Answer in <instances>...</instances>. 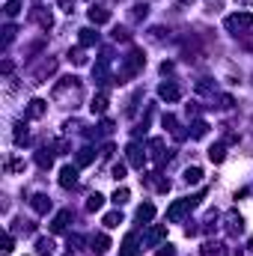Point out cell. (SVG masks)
<instances>
[{
    "instance_id": "1",
    "label": "cell",
    "mask_w": 253,
    "mask_h": 256,
    "mask_svg": "<svg viewBox=\"0 0 253 256\" xmlns=\"http://www.w3.org/2000/svg\"><path fill=\"white\" fill-rule=\"evenodd\" d=\"M200 200H202V194H196V196H182V200H176L170 208H167V220L170 224H182L185 218H188L190 212L200 206Z\"/></svg>"
},
{
    "instance_id": "2",
    "label": "cell",
    "mask_w": 253,
    "mask_h": 256,
    "mask_svg": "<svg viewBox=\"0 0 253 256\" xmlns=\"http://www.w3.org/2000/svg\"><path fill=\"white\" fill-rule=\"evenodd\" d=\"M146 66V57H143V51H137V48H131L126 57V66H122V72L116 74V84H126L128 78H134L140 68Z\"/></svg>"
},
{
    "instance_id": "3",
    "label": "cell",
    "mask_w": 253,
    "mask_h": 256,
    "mask_svg": "<svg viewBox=\"0 0 253 256\" xmlns=\"http://www.w3.org/2000/svg\"><path fill=\"white\" fill-rule=\"evenodd\" d=\"M224 27H226L232 36H242V33H248V30H253V12H236V15H226Z\"/></svg>"
},
{
    "instance_id": "4",
    "label": "cell",
    "mask_w": 253,
    "mask_h": 256,
    "mask_svg": "<svg viewBox=\"0 0 253 256\" xmlns=\"http://www.w3.org/2000/svg\"><path fill=\"white\" fill-rule=\"evenodd\" d=\"M92 80H98V84L114 80V78H110V57H108V54H102V57H98V63L92 66Z\"/></svg>"
},
{
    "instance_id": "5",
    "label": "cell",
    "mask_w": 253,
    "mask_h": 256,
    "mask_svg": "<svg viewBox=\"0 0 253 256\" xmlns=\"http://www.w3.org/2000/svg\"><path fill=\"white\" fill-rule=\"evenodd\" d=\"M224 230H226V236H242V230H244V220H242V214L238 212H226L224 214Z\"/></svg>"
},
{
    "instance_id": "6",
    "label": "cell",
    "mask_w": 253,
    "mask_h": 256,
    "mask_svg": "<svg viewBox=\"0 0 253 256\" xmlns=\"http://www.w3.org/2000/svg\"><path fill=\"white\" fill-rule=\"evenodd\" d=\"M146 149L140 146V143H128V164L134 167V170H143V164H146Z\"/></svg>"
},
{
    "instance_id": "7",
    "label": "cell",
    "mask_w": 253,
    "mask_h": 256,
    "mask_svg": "<svg viewBox=\"0 0 253 256\" xmlns=\"http://www.w3.org/2000/svg\"><path fill=\"white\" fill-rule=\"evenodd\" d=\"M149 158H152V164H158V167L170 158V152H164V140H161V137L149 140Z\"/></svg>"
},
{
    "instance_id": "8",
    "label": "cell",
    "mask_w": 253,
    "mask_h": 256,
    "mask_svg": "<svg viewBox=\"0 0 253 256\" xmlns=\"http://www.w3.org/2000/svg\"><path fill=\"white\" fill-rule=\"evenodd\" d=\"M158 96H161L164 102H170V104H173V102H179V98H182V90H179L173 80H164V84L158 86Z\"/></svg>"
},
{
    "instance_id": "9",
    "label": "cell",
    "mask_w": 253,
    "mask_h": 256,
    "mask_svg": "<svg viewBox=\"0 0 253 256\" xmlns=\"http://www.w3.org/2000/svg\"><path fill=\"white\" fill-rule=\"evenodd\" d=\"M90 250H92L96 256H104L108 250H110V238H108L104 232H98V236H92V238H90Z\"/></svg>"
},
{
    "instance_id": "10",
    "label": "cell",
    "mask_w": 253,
    "mask_h": 256,
    "mask_svg": "<svg viewBox=\"0 0 253 256\" xmlns=\"http://www.w3.org/2000/svg\"><path fill=\"white\" fill-rule=\"evenodd\" d=\"M164 128H167V131L173 134V140H185V137H188V131H182L179 120H176L173 114H167V116H164Z\"/></svg>"
},
{
    "instance_id": "11",
    "label": "cell",
    "mask_w": 253,
    "mask_h": 256,
    "mask_svg": "<svg viewBox=\"0 0 253 256\" xmlns=\"http://www.w3.org/2000/svg\"><path fill=\"white\" fill-rule=\"evenodd\" d=\"M143 185H146V188H155V191H161V194L170 191V182L161 179V173H149V176L143 179Z\"/></svg>"
},
{
    "instance_id": "12",
    "label": "cell",
    "mask_w": 253,
    "mask_h": 256,
    "mask_svg": "<svg viewBox=\"0 0 253 256\" xmlns=\"http://www.w3.org/2000/svg\"><path fill=\"white\" fill-rule=\"evenodd\" d=\"M54 68H57V60H45V63L33 72V84H45V78L54 74Z\"/></svg>"
},
{
    "instance_id": "13",
    "label": "cell",
    "mask_w": 253,
    "mask_h": 256,
    "mask_svg": "<svg viewBox=\"0 0 253 256\" xmlns=\"http://www.w3.org/2000/svg\"><path fill=\"white\" fill-rule=\"evenodd\" d=\"M78 185V167H63L60 170V188H74Z\"/></svg>"
},
{
    "instance_id": "14",
    "label": "cell",
    "mask_w": 253,
    "mask_h": 256,
    "mask_svg": "<svg viewBox=\"0 0 253 256\" xmlns=\"http://www.w3.org/2000/svg\"><path fill=\"white\" fill-rule=\"evenodd\" d=\"M200 254H202V256H230V250H226V244H224V242H206Z\"/></svg>"
},
{
    "instance_id": "15",
    "label": "cell",
    "mask_w": 253,
    "mask_h": 256,
    "mask_svg": "<svg viewBox=\"0 0 253 256\" xmlns=\"http://www.w3.org/2000/svg\"><path fill=\"white\" fill-rule=\"evenodd\" d=\"M33 18L39 21L42 30H51L54 27V18H51V12H45V6H33Z\"/></svg>"
},
{
    "instance_id": "16",
    "label": "cell",
    "mask_w": 253,
    "mask_h": 256,
    "mask_svg": "<svg viewBox=\"0 0 253 256\" xmlns=\"http://www.w3.org/2000/svg\"><path fill=\"white\" fill-rule=\"evenodd\" d=\"M45 110H48V102H42V98H33L24 116H27V120H39V116H45Z\"/></svg>"
},
{
    "instance_id": "17",
    "label": "cell",
    "mask_w": 253,
    "mask_h": 256,
    "mask_svg": "<svg viewBox=\"0 0 253 256\" xmlns=\"http://www.w3.org/2000/svg\"><path fill=\"white\" fill-rule=\"evenodd\" d=\"M164 238H167V226L158 224V226H152V230L143 236V244H158V242H164Z\"/></svg>"
},
{
    "instance_id": "18",
    "label": "cell",
    "mask_w": 253,
    "mask_h": 256,
    "mask_svg": "<svg viewBox=\"0 0 253 256\" xmlns=\"http://www.w3.org/2000/svg\"><path fill=\"white\" fill-rule=\"evenodd\" d=\"M36 164H39L42 170H48V167L54 164V149H51V146H42V149L36 152Z\"/></svg>"
},
{
    "instance_id": "19",
    "label": "cell",
    "mask_w": 253,
    "mask_h": 256,
    "mask_svg": "<svg viewBox=\"0 0 253 256\" xmlns=\"http://www.w3.org/2000/svg\"><path fill=\"white\" fill-rule=\"evenodd\" d=\"M30 202H33L36 214H48V212H51V196H48V194H36Z\"/></svg>"
},
{
    "instance_id": "20",
    "label": "cell",
    "mask_w": 253,
    "mask_h": 256,
    "mask_svg": "<svg viewBox=\"0 0 253 256\" xmlns=\"http://www.w3.org/2000/svg\"><path fill=\"white\" fill-rule=\"evenodd\" d=\"M90 110H92L96 116H102V114L108 110V92H98V96H92V102H90Z\"/></svg>"
},
{
    "instance_id": "21",
    "label": "cell",
    "mask_w": 253,
    "mask_h": 256,
    "mask_svg": "<svg viewBox=\"0 0 253 256\" xmlns=\"http://www.w3.org/2000/svg\"><path fill=\"white\" fill-rule=\"evenodd\" d=\"M68 220H72V208H63V212L54 218V224H51V232H63L66 226H68Z\"/></svg>"
},
{
    "instance_id": "22",
    "label": "cell",
    "mask_w": 253,
    "mask_h": 256,
    "mask_svg": "<svg viewBox=\"0 0 253 256\" xmlns=\"http://www.w3.org/2000/svg\"><path fill=\"white\" fill-rule=\"evenodd\" d=\"M90 21H92V24H108V21H110V12H108L104 6H92V9H90Z\"/></svg>"
},
{
    "instance_id": "23",
    "label": "cell",
    "mask_w": 253,
    "mask_h": 256,
    "mask_svg": "<svg viewBox=\"0 0 253 256\" xmlns=\"http://www.w3.org/2000/svg\"><path fill=\"white\" fill-rule=\"evenodd\" d=\"M54 250H57V248H54V242H51V238H45V236H42V238H36V254H39V256H54Z\"/></svg>"
},
{
    "instance_id": "24",
    "label": "cell",
    "mask_w": 253,
    "mask_h": 256,
    "mask_svg": "<svg viewBox=\"0 0 253 256\" xmlns=\"http://www.w3.org/2000/svg\"><path fill=\"white\" fill-rule=\"evenodd\" d=\"M78 39H80V48H92V45L98 42V33H96V30H90V27H84Z\"/></svg>"
},
{
    "instance_id": "25",
    "label": "cell",
    "mask_w": 253,
    "mask_h": 256,
    "mask_svg": "<svg viewBox=\"0 0 253 256\" xmlns=\"http://www.w3.org/2000/svg\"><path fill=\"white\" fill-rule=\"evenodd\" d=\"M208 158H212V164H220V161L226 158V143H214V146L208 149Z\"/></svg>"
},
{
    "instance_id": "26",
    "label": "cell",
    "mask_w": 253,
    "mask_h": 256,
    "mask_svg": "<svg viewBox=\"0 0 253 256\" xmlns=\"http://www.w3.org/2000/svg\"><path fill=\"white\" fill-rule=\"evenodd\" d=\"M92 158H96V152H92L90 146H84V149H78V155H74V161H78V167H86V164H92Z\"/></svg>"
},
{
    "instance_id": "27",
    "label": "cell",
    "mask_w": 253,
    "mask_h": 256,
    "mask_svg": "<svg viewBox=\"0 0 253 256\" xmlns=\"http://www.w3.org/2000/svg\"><path fill=\"white\" fill-rule=\"evenodd\" d=\"M152 218H155V206H152V202H143V206L137 208V220H140V224H149Z\"/></svg>"
},
{
    "instance_id": "28",
    "label": "cell",
    "mask_w": 253,
    "mask_h": 256,
    "mask_svg": "<svg viewBox=\"0 0 253 256\" xmlns=\"http://www.w3.org/2000/svg\"><path fill=\"white\" fill-rule=\"evenodd\" d=\"M120 256H137V236L134 232H128L126 242H122V254Z\"/></svg>"
},
{
    "instance_id": "29",
    "label": "cell",
    "mask_w": 253,
    "mask_h": 256,
    "mask_svg": "<svg viewBox=\"0 0 253 256\" xmlns=\"http://www.w3.org/2000/svg\"><path fill=\"white\" fill-rule=\"evenodd\" d=\"M12 140H15V146H24V143L30 140V134H27V126H24V122H18V126H15V134H12Z\"/></svg>"
},
{
    "instance_id": "30",
    "label": "cell",
    "mask_w": 253,
    "mask_h": 256,
    "mask_svg": "<svg viewBox=\"0 0 253 256\" xmlns=\"http://www.w3.org/2000/svg\"><path fill=\"white\" fill-rule=\"evenodd\" d=\"M104 206V196L102 194H90V200H86V212H98Z\"/></svg>"
},
{
    "instance_id": "31",
    "label": "cell",
    "mask_w": 253,
    "mask_h": 256,
    "mask_svg": "<svg viewBox=\"0 0 253 256\" xmlns=\"http://www.w3.org/2000/svg\"><path fill=\"white\" fill-rule=\"evenodd\" d=\"M200 179H202V170H200V167H188V170H185V182H188V185H196Z\"/></svg>"
},
{
    "instance_id": "32",
    "label": "cell",
    "mask_w": 253,
    "mask_h": 256,
    "mask_svg": "<svg viewBox=\"0 0 253 256\" xmlns=\"http://www.w3.org/2000/svg\"><path fill=\"white\" fill-rule=\"evenodd\" d=\"M120 224H122V214H120V212L104 214V226H108V230H114V226H120Z\"/></svg>"
},
{
    "instance_id": "33",
    "label": "cell",
    "mask_w": 253,
    "mask_h": 256,
    "mask_svg": "<svg viewBox=\"0 0 253 256\" xmlns=\"http://www.w3.org/2000/svg\"><path fill=\"white\" fill-rule=\"evenodd\" d=\"M68 60L74 66H84L86 63V57H84V48H74V51H68Z\"/></svg>"
},
{
    "instance_id": "34",
    "label": "cell",
    "mask_w": 253,
    "mask_h": 256,
    "mask_svg": "<svg viewBox=\"0 0 253 256\" xmlns=\"http://www.w3.org/2000/svg\"><path fill=\"white\" fill-rule=\"evenodd\" d=\"M128 196H131V194H128V188H116V191H114V202H116V206H126Z\"/></svg>"
},
{
    "instance_id": "35",
    "label": "cell",
    "mask_w": 253,
    "mask_h": 256,
    "mask_svg": "<svg viewBox=\"0 0 253 256\" xmlns=\"http://www.w3.org/2000/svg\"><path fill=\"white\" fill-rule=\"evenodd\" d=\"M206 134H208V126H206L202 120H196V122H194V131H190V137H206Z\"/></svg>"
},
{
    "instance_id": "36",
    "label": "cell",
    "mask_w": 253,
    "mask_h": 256,
    "mask_svg": "<svg viewBox=\"0 0 253 256\" xmlns=\"http://www.w3.org/2000/svg\"><path fill=\"white\" fill-rule=\"evenodd\" d=\"M18 170H24V161L21 158H9L6 161V173H18Z\"/></svg>"
},
{
    "instance_id": "37",
    "label": "cell",
    "mask_w": 253,
    "mask_h": 256,
    "mask_svg": "<svg viewBox=\"0 0 253 256\" xmlns=\"http://www.w3.org/2000/svg\"><path fill=\"white\" fill-rule=\"evenodd\" d=\"M18 12H21V0H9V3H6V15H9V18H15Z\"/></svg>"
},
{
    "instance_id": "38",
    "label": "cell",
    "mask_w": 253,
    "mask_h": 256,
    "mask_svg": "<svg viewBox=\"0 0 253 256\" xmlns=\"http://www.w3.org/2000/svg\"><path fill=\"white\" fill-rule=\"evenodd\" d=\"M146 12H149V9H146V6H140V3H137V6H134V9H131V18H134V21H140V18H146Z\"/></svg>"
},
{
    "instance_id": "39",
    "label": "cell",
    "mask_w": 253,
    "mask_h": 256,
    "mask_svg": "<svg viewBox=\"0 0 253 256\" xmlns=\"http://www.w3.org/2000/svg\"><path fill=\"white\" fill-rule=\"evenodd\" d=\"M114 42H128V30L116 27V30H114Z\"/></svg>"
},
{
    "instance_id": "40",
    "label": "cell",
    "mask_w": 253,
    "mask_h": 256,
    "mask_svg": "<svg viewBox=\"0 0 253 256\" xmlns=\"http://www.w3.org/2000/svg\"><path fill=\"white\" fill-rule=\"evenodd\" d=\"M110 176H114V179H122V176H126V164H116V167L110 170Z\"/></svg>"
},
{
    "instance_id": "41",
    "label": "cell",
    "mask_w": 253,
    "mask_h": 256,
    "mask_svg": "<svg viewBox=\"0 0 253 256\" xmlns=\"http://www.w3.org/2000/svg\"><path fill=\"white\" fill-rule=\"evenodd\" d=\"M155 256H176V250H173V244H164V248H161Z\"/></svg>"
},
{
    "instance_id": "42",
    "label": "cell",
    "mask_w": 253,
    "mask_h": 256,
    "mask_svg": "<svg viewBox=\"0 0 253 256\" xmlns=\"http://www.w3.org/2000/svg\"><path fill=\"white\" fill-rule=\"evenodd\" d=\"M72 3H74V0H60V6H63L66 12H72Z\"/></svg>"
},
{
    "instance_id": "43",
    "label": "cell",
    "mask_w": 253,
    "mask_h": 256,
    "mask_svg": "<svg viewBox=\"0 0 253 256\" xmlns=\"http://www.w3.org/2000/svg\"><path fill=\"white\" fill-rule=\"evenodd\" d=\"M238 6H253V0H236Z\"/></svg>"
},
{
    "instance_id": "44",
    "label": "cell",
    "mask_w": 253,
    "mask_h": 256,
    "mask_svg": "<svg viewBox=\"0 0 253 256\" xmlns=\"http://www.w3.org/2000/svg\"><path fill=\"white\" fill-rule=\"evenodd\" d=\"M179 3H182V6H188V3H194V0H179Z\"/></svg>"
}]
</instances>
